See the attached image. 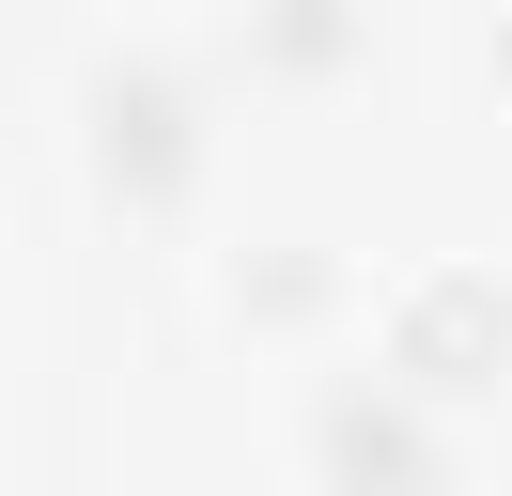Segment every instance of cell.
<instances>
[{
	"label": "cell",
	"instance_id": "cell-1",
	"mask_svg": "<svg viewBox=\"0 0 512 496\" xmlns=\"http://www.w3.org/2000/svg\"><path fill=\"white\" fill-rule=\"evenodd\" d=\"M78 109H94V171L109 186H140V202H171V186L202 171V78L187 62H94V93H78Z\"/></svg>",
	"mask_w": 512,
	"mask_h": 496
},
{
	"label": "cell",
	"instance_id": "cell-2",
	"mask_svg": "<svg viewBox=\"0 0 512 496\" xmlns=\"http://www.w3.org/2000/svg\"><path fill=\"white\" fill-rule=\"evenodd\" d=\"M497 357H512V279H419V295H404V326H388V372H404V403L481 388Z\"/></svg>",
	"mask_w": 512,
	"mask_h": 496
},
{
	"label": "cell",
	"instance_id": "cell-3",
	"mask_svg": "<svg viewBox=\"0 0 512 496\" xmlns=\"http://www.w3.org/2000/svg\"><path fill=\"white\" fill-rule=\"evenodd\" d=\"M326 481H357V496H435V434H419V403H404V388H342V403H326Z\"/></svg>",
	"mask_w": 512,
	"mask_h": 496
},
{
	"label": "cell",
	"instance_id": "cell-4",
	"mask_svg": "<svg viewBox=\"0 0 512 496\" xmlns=\"http://www.w3.org/2000/svg\"><path fill=\"white\" fill-rule=\"evenodd\" d=\"M249 31H264V62H342L357 47V0H264Z\"/></svg>",
	"mask_w": 512,
	"mask_h": 496
},
{
	"label": "cell",
	"instance_id": "cell-5",
	"mask_svg": "<svg viewBox=\"0 0 512 496\" xmlns=\"http://www.w3.org/2000/svg\"><path fill=\"white\" fill-rule=\"evenodd\" d=\"M249 295H264V310H311V295H326V264H311V248H264Z\"/></svg>",
	"mask_w": 512,
	"mask_h": 496
},
{
	"label": "cell",
	"instance_id": "cell-6",
	"mask_svg": "<svg viewBox=\"0 0 512 496\" xmlns=\"http://www.w3.org/2000/svg\"><path fill=\"white\" fill-rule=\"evenodd\" d=\"M497 78H512V0H497Z\"/></svg>",
	"mask_w": 512,
	"mask_h": 496
}]
</instances>
